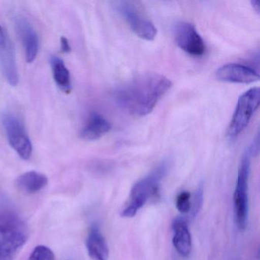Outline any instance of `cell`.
<instances>
[{
  "mask_svg": "<svg viewBox=\"0 0 260 260\" xmlns=\"http://www.w3.org/2000/svg\"><path fill=\"white\" fill-rule=\"evenodd\" d=\"M28 260H55V256L50 248L40 245L33 249Z\"/></svg>",
  "mask_w": 260,
  "mask_h": 260,
  "instance_id": "cell-18",
  "label": "cell"
},
{
  "mask_svg": "<svg viewBox=\"0 0 260 260\" xmlns=\"http://www.w3.org/2000/svg\"><path fill=\"white\" fill-rule=\"evenodd\" d=\"M173 244L179 255L187 257L191 250V237L188 223L183 217H177L172 224Z\"/></svg>",
  "mask_w": 260,
  "mask_h": 260,
  "instance_id": "cell-12",
  "label": "cell"
},
{
  "mask_svg": "<svg viewBox=\"0 0 260 260\" xmlns=\"http://www.w3.org/2000/svg\"><path fill=\"white\" fill-rule=\"evenodd\" d=\"M28 237V226L17 214L0 213V260H14Z\"/></svg>",
  "mask_w": 260,
  "mask_h": 260,
  "instance_id": "cell-2",
  "label": "cell"
},
{
  "mask_svg": "<svg viewBox=\"0 0 260 260\" xmlns=\"http://www.w3.org/2000/svg\"><path fill=\"white\" fill-rule=\"evenodd\" d=\"M3 121L11 147L22 159H29L32 153V144L20 120L12 114H7Z\"/></svg>",
  "mask_w": 260,
  "mask_h": 260,
  "instance_id": "cell-7",
  "label": "cell"
},
{
  "mask_svg": "<svg viewBox=\"0 0 260 260\" xmlns=\"http://www.w3.org/2000/svg\"><path fill=\"white\" fill-rule=\"evenodd\" d=\"M191 193L182 191L176 197V206L178 211L182 214L189 213L191 210Z\"/></svg>",
  "mask_w": 260,
  "mask_h": 260,
  "instance_id": "cell-17",
  "label": "cell"
},
{
  "mask_svg": "<svg viewBox=\"0 0 260 260\" xmlns=\"http://www.w3.org/2000/svg\"><path fill=\"white\" fill-rule=\"evenodd\" d=\"M0 68L4 77L11 86L19 83V73L16 65L14 48L4 27L0 25Z\"/></svg>",
  "mask_w": 260,
  "mask_h": 260,
  "instance_id": "cell-9",
  "label": "cell"
},
{
  "mask_svg": "<svg viewBox=\"0 0 260 260\" xmlns=\"http://www.w3.org/2000/svg\"><path fill=\"white\" fill-rule=\"evenodd\" d=\"M167 164H161L150 174L133 185L127 205L121 211L122 217H133L150 198L156 196L159 192V182L167 173Z\"/></svg>",
  "mask_w": 260,
  "mask_h": 260,
  "instance_id": "cell-3",
  "label": "cell"
},
{
  "mask_svg": "<svg viewBox=\"0 0 260 260\" xmlns=\"http://www.w3.org/2000/svg\"><path fill=\"white\" fill-rule=\"evenodd\" d=\"M252 152L248 148L244 153L239 167L237 185L234 194V210L236 222L240 230H244L247 224L249 202H248V179L250 170V158Z\"/></svg>",
  "mask_w": 260,
  "mask_h": 260,
  "instance_id": "cell-4",
  "label": "cell"
},
{
  "mask_svg": "<svg viewBox=\"0 0 260 260\" xmlns=\"http://www.w3.org/2000/svg\"><path fill=\"white\" fill-rule=\"evenodd\" d=\"M88 254L92 260H108L109 247L98 225L93 224L89 229L86 240Z\"/></svg>",
  "mask_w": 260,
  "mask_h": 260,
  "instance_id": "cell-13",
  "label": "cell"
},
{
  "mask_svg": "<svg viewBox=\"0 0 260 260\" xmlns=\"http://www.w3.org/2000/svg\"><path fill=\"white\" fill-rule=\"evenodd\" d=\"M116 10L127 22L132 31L144 40L153 41L157 35L154 24L141 11L136 3L120 1L117 3Z\"/></svg>",
  "mask_w": 260,
  "mask_h": 260,
  "instance_id": "cell-5",
  "label": "cell"
},
{
  "mask_svg": "<svg viewBox=\"0 0 260 260\" xmlns=\"http://www.w3.org/2000/svg\"><path fill=\"white\" fill-rule=\"evenodd\" d=\"M259 100L260 91L258 87L246 91L239 98L228 128V135L230 138H237L247 127L252 115L259 106Z\"/></svg>",
  "mask_w": 260,
  "mask_h": 260,
  "instance_id": "cell-6",
  "label": "cell"
},
{
  "mask_svg": "<svg viewBox=\"0 0 260 260\" xmlns=\"http://www.w3.org/2000/svg\"><path fill=\"white\" fill-rule=\"evenodd\" d=\"M216 77L220 81L234 83H251L259 80L256 71L238 63H229L221 67L217 70Z\"/></svg>",
  "mask_w": 260,
  "mask_h": 260,
  "instance_id": "cell-10",
  "label": "cell"
},
{
  "mask_svg": "<svg viewBox=\"0 0 260 260\" xmlns=\"http://www.w3.org/2000/svg\"><path fill=\"white\" fill-rule=\"evenodd\" d=\"M28 63H32L39 53V40L36 30L25 18H19L16 22Z\"/></svg>",
  "mask_w": 260,
  "mask_h": 260,
  "instance_id": "cell-11",
  "label": "cell"
},
{
  "mask_svg": "<svg viewBox=\"0 0 260 260\" xmlns=\"http://www.w3.org/2000/svg\"><path fill=\"white\" fill-rule=\"evenodd\" d=\"M111 128L110 123L103 115L92 112L86 125L82 129L80 137L86 141H95L109 133Z\"/></svg>",
  "mask_w": 260,
  "mask_h": 260,
  "instance_id": "cell-14",
  "label": "cell"
},
{
  "mask_svg": "<svg viewBox=\"0 0 260 260\" xmlns=\"http://www.w3.org/2000/svg\"><path fill=\"white\" fill-rule=\"evenodd\" d=\"M60 47H61V51L65 54H69L71 51V46L70 45L69 41L63 36L60 38Z\"/></svg>",
  "mask_w": 260,
  "mask_h": 260,
  "instance_id": "cell-19",
  "label": "cell"
},
{
  "mask_svg": "<svg viewBox=\"0 0 260 260\" xmlns=\"http://www.w3.org/2000/svg\"><path fill=\"white\" fill-rule=\"evenodd\" d=\"M173 83L156 73H144L118 86L114 99L119 108L135 116H145L171 89Z\"/></svg>",
  "mask_w": 260,
  "mask_h": 260,
  "instance_id": "cell-1",
  "label": "cell"
},
{
  "mask_svg": "<svg viewBox=\"0 0 260 260\" xmlns=\"http://www.w3.org/2000/svg\"><path fill=\"white\" fill-rule=\"evenodd\" d=\"M251 4H252V7H253V9L254 10H255V11L257 13H259V2H258V1H252V2H251Z\"/></svg>",
  "mask_w": 260,
  "mask_h": 260,
  "instance_id": "cell-20",
  "label": "cell"
},
{
  "mask_svg": "<svg viewBox=\"0 0 260 260\" xmlns=\"http://www.w3.org/2000/svg\"><path fill=\"white\" fill-rule=\"evenodd\" d=\"M175 42L179 48L192 57H202L206 47L196 26L188 22H180L175 25Z\"/></svg>",
  "mask_w": 260,
  "mask_h": 260,
  "instance_id": "cell-8",
  "label": "cell"
},
{
  "mask_svg": "<svg viewBox=\"0 0 260 260\" xmlns=\"http://www.w3.org/2000/svg\"><path fill=\"white\" fill-rule=\"evenodd\" d=\"M48 179L43 173L28 171L19 176L16 185L19 191L25 194H32L39 192L48 185Z\"/></svg>",
  "mask_w": 260,
  "mask_h": 260,
  "instance_id": "cell-15",
  "label": "cell"
},
{
  "mask_svg": "<svg viewBox=\"0 0 260 260\" xmlns=\"http://www.w3.org/2000/svg\"><path fill=\"white\" fill-rule=\"evenodd\" d=\"M51 69L54 82L60 90L68 94L72 90V82L69 70L64 62L57 57H52L51 60Z\"/></svg>",
  "mask_w": 260,
  "mask_h": 260,
  "instance_id": "cell-16",
  "label": "cell"
}]
</instances>
